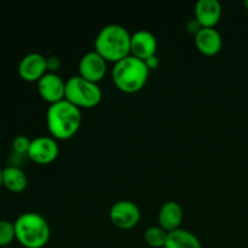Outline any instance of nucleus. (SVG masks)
<instances>
[{
  "label": "nucleus",
  "instance_id": "obj_1",
  "mask_svg": "<svg viewBox=\"0 0 248 248\" xmlns=\"http://www.w3.org/2000/svg\"><path fill=\"white\" fill-rule=\"evenodd\" d=\"M80 108L67 99L50 104L46 113V123L51 136L56 140H69L77 135L81 126Z\"/></svg>",
  "mask_w": 248,
  "mask_h": 248
},
{
  "label": "nucleus",
  "instance_id": "obj_2",
  "mask_svg": "<svg viewBox=\"0 0 248 248\" xmlns=\"http://www.w3.org/2000/svg\"><path fill=\"white\" fill-rule=\"evenodd\" d=\"M94 50L107 61L119 62L131 55L130 31L121 24H107L94 39Z\"/></svg>",
  "mask_w": 248,
  "mask_h": 248
},
{
  "label": "nucleus",
  "instance_id": "obj_3",
  "mask_svg": "<svg viewBox=\"0 0 248 248\" xmlns=\"http://www.w3.org/2000/svg\"><path fill=\"white\" fill-rule=\"evenodd\" d=\"M149 72L144 61L128 55L114 64L111 78L119 90L133 93L144 87L149 78Z\"/></svg>",
  "mask_w": 248,
  "mask_h": 248
},
{
  "label": "nucleus",
  "instance_id": "obj_4",
  "mask_svg": "<svg viewBox=\"0 0 248 248\" xmlns=\"http://www.w3.org/2000/svg\"><path fill=\"white\" fill-rule=\"evenodd\" d=\"M16 240L26 248H43L50 240L47 220L36 212H24L15 220Z\"/></svg>",
  "mask_w": 248,
  "mask_h": 248
},
{
  "label": "nucleus",
  "instance_id": "obj_5",
  "mask_svg": "<svg viewBox=\"0 0 248 248\" xmlns=\"http://www.w3.org/2000/svg\"><path fill=\"white\" fill-rule=\"evenodd\" d=\"M78 108H92L102 99V90L97 82L80 75H73L65 81V97Z\"/></svg>",
  "mask_w": 248,
  "mask_h": 248
},
{
  "label": "nucleus",
  "instance_id": "obj_6",
  "mask_svg": "<svg viewBox=\"0 0 248 248\" xmlns=\"http://www.w3.org/2000/svg\"><path fill=\"white\" fill-rule=\"evenodd\" d=\"M109 217L115 227L120 229H131L140 222V210L133 201L119 200L111 205Z\"/></svg>",
  "mask_w": 248,
  "mask_h": 248
},
{
  "label": "nucleus",
  "instance_id": "obj_7",
  "mask_svg": "<svg viewBox=\"0 0 248 248\" xmlns=\"http://www.w3.org/2000/svg\"><path fill=\"white\" fill-rule=\"evenodd\" d=\"M60 153L56 138L50 136H39L31 140L28 150V157L39 165H47L55 161Z\"/></svg>",
  "mask_w": 248,
  "mask_h": 248
},
{
  "label": "nucleus",
  "instance_id": "obj_8",
  "mask_svg": "<svg viewBox=\"0 0 248 248\" xmlns=\"http://www.w3.org/2000/svg\"><path fill=\"white\" fill-rule=\"evenodd\" d=\"M47 72V60L39 52L28 53L19 61L18 74L26 81H39Z\"/></svg>",
  "mask_w": 248,
  "mask_h": 248
},
{
  "label": "nucleus",
  "instance_id": "obj_9",
  "mask_svg": "<svg viewBox=\"0 0 248 248\" xmlns=\"http://www.w3.org/2000/svg\"><path fill=\"white\" fill-rule=\"evenodd\" d=\"M80 77L98 84L107 73V60L96 50L89 51L79 62Z\"/></svg>",
  "mask_w": 248,
  "mask_h": 248
},
{
  "label": "nucleus",
  "instance_id": "obj_10",
  "mask_svg": "<svg viewBox=\"0 0 248 248\" xmlns=\"http://www.w3.org/2000/svg\"><path fill=\"white\" fill-rule=\"evenodd\" d=\"M40 96L50 104L57 103L65 97V81L55 72H47L38 81Z\"/></svg>",
  "mask_w": 248,
  "mask_h": 248
},
{
  "label": "nucleus",
  "instance_id": "obj_11",
  "mask_svg": "<svg viewBox=\"0 0 248 248\" xmlns=\"http://www.w3.org/2000/svg\"><path fill=\"white\" fill-rule=\"evenodd\" d=\"M157 40L154 33L148 29H138L131 34V55L145 61L156 55Z\"/></svg>",
  "mask_w": 248,
  "mask_h": 248
},
{
  "label": "nucleus",
  "instance_id": "obj_12",
  "mask_svg": "<svg viewBox=\"0 0 248 248\" xmlns=\"http://www.w3.org/2000/svg\"><path fill=\"white\" fill-rule=\"evenodd\" d=\"M195 45L203 55L213 56L222 50L223 39L219 31L212 27H202L195 35Z\"/></svg>",
  "mask_w": 248,
  "mask_h": 248
},
{
  "label": "nucleus",
  "instance_id": "obj_13",
  "mask_svg": "<svg viewBox=\"0 0 248 248\" xmlns=\"http://www.w3.org/2000/svg\"><path fill=\"white\" fill-rule=\"evenodd\" d=\"M222 17V5L218 0H199L195 5V18L202 27H212Z\"/></svg>",
  "mask_w": 248,
  "mask_h": 248
},
{
  "label": "nucleus",
  "instance_id": "obj_14",
  "mask_svg": "<svg viewBox=\"0 0 248 248\" xmlns=\"http://www.w3.org/2000/svg\"><path fill=\"white\" fill-rule=\"evenodd\" d=\"M183 207L177 201H167L160 207L159 211V225L164 228L166 232H173L179 229L182 220H183Z\"/></svg>",
  "mask_w": 248,
  "mask_h": 248
},
{
  "label": "nucleus",
  "instance_id": "obj_15",
  "mask_svg": "<svg viewBox=\"0 0 248 248\" xmlns=\"http://www.w3.org/2000/svg\"><path fill=\"white\" fill-rule=\"evenodd\" d=\"M28 178L21 167L9 165L2 170V186L12 193H21L27 188Z\"/></svg>",
  "mask_w": 248,
  "mask_h": 248
},
{
  "label": "nucleus",
  "instance_id": "obj_16",
  "mask_svg": "<svg viewBox=\"0 0 248 248\" xmlns=\"http://www.w3.org/2000/svg\"><path fill=\"white\" fill-rule=\"evenodd\" d=\"M164 248H202V245L194 232L179 228L169 232Z\"/></svg>",
  "mask_w": 248,
  "mask_h": 248
},
{
  "label": "nucleus",
  "instance_id": "obj_17",
  "mask_svg": "<svg viewBox=\"0 0 248 248\" xmlns=\"http://www.w3.org/2000/svg\"><path fill=\"white\" fill-rule=\"evenodd\" d=\"M167 235H169V232H166L164 228H161L160 225H153L145 230L144 240L150 247L164 248L165 244H166Z\"/></svg>",
  "mask_w": 248,
  "mask_h": 248
},
{
  "label": "nucleus",
  "instance_id": "obj_18",
  "mask_svg": "<svg viewBox=\"0 0 248 248\" xmlns=\"http://www.w3.org/2000/svg\"><path fill=\"white\" fill-rule=\"evenodd\" d=\"M16 239L15 223L10 220H0V247L9 246Z\"/></svg>",
  "mask_w": 248,
  "mask_h": 248
},
{
  "label": "nucleus",
  "instance_id": "obj_19",
  "mask_svg": "<svg viewBox=\"0 0 248 248\" xmlns=\"http://www.w3.org/2000/svg\"><path fill=\"white\" fill-rule=\"evenodd\" d=\"M31 140H29L27 136L18 135L14 138L12 140V149H14L15 154L17 155H24L28 154L29 147H31Z\"/></svg>",
  "mask_w": 248,
  "mask_h": 248
},
{
  "label": "nucleus",
  "instance_id": "obj_20",
  "mask_svg": "<svg viewBox=\"0 0 248 248\" xmlns=\"http://www.w3.org/2000/svg\"><path fill=\"white\" fill-rule=\"evenodd\" d=\"M201 28H202V26H201L200 22H199L196 18L190 19V21H189L188 23H186V29H188L189 33L194 34V35H196V34H198L199 31H200Z\"/></svg>",
  "mask_w": 248,
  "mask_h": 248
},
{
  "label": "nucleus",
  "instance_id": "obj_21",
  "mask_svg": "<svg viewBox=\"0 0 248 248\" xmlns=\"http://www.w3.org/2000/svg\"><path fill=\"white\" fill-rule=\"evenodd\" d=\"M144 62H145V64H147V67L149 68V70L155 69V68L159 67V64H160V60H159V57H157L156 55H154V56H152V57L147 58Z\"/></svg>",
  "mask_w": 248,
  "mask_h": 248
},
{
  "label": "nucleus",
  "instance_id": "obj_22",
  "mask_svg": "<svg viewBox=\"0 0 248 248\" xmlns=\"http://www.w3.org/2000/svg\"><path fill=\"white\" fill-rule=\"evenodd\" d=\"M47 60V70L48 72H52L53 70L58 69L60 67V61H58L57 57H46Z\"/></svg>",
  "mask_w": 248,
  "mask_h": 248
},
{
  "label": "nucleus",
  "instance_id": "obj_23",
  "mask_svg": "<svg viewBox=\"0 0 248 248\" xmlns=\"http://www.w3.org/2000/svg\"><path fill=\"white\" fill-rule=\"evenodd\" d=\"M2 186V170L0 169V186Z\"/></svg>",
  "mask_w": 248,
  "mask_h": 248
},
{
  "label": "nucleus",
  "instance_id": "obj_24",
  "mask_svg": "<svg viewBox=\"0 0 248 248\" xmlns=\"http://www.w3.org/2000/svg\"><path fill=\"white\" fill-rule=\"evenodd\" d=\"M244 5H245V6H246V9L248 10V0H245V1H244Z\"/></svg>",
  "mask_w": 248,
  "mask_h": 248
}]
</instances>
